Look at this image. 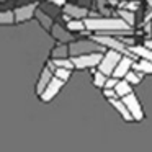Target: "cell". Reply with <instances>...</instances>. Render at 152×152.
<instances>
[{"label": "cell", "mask_w": 152, "mask_h": 152, "mask_svg": "<svg viewBox=\"0 0 152 152\" xmlns=\"http://www.w3.org/2000/svg\"><path fill=\"white\" fill-rule=\"evenodd\" d=\"M87 25V30L95 34H110V33H119L128 34L132 31V26L126 23L123 18H103V17H93V18H83Z\"/></svg>", "instance_id": "6da1fadb"}, {"label": "cell", "mask_w": 152, "mask_h": 152, "mask_svg": "<svg viewBox=\"0 0 152 152\" xmlns=\"http://www.w3.org/2000/svg\"><path fill=\"white\" fill-rule=\"evenodd\" d=\"M103 54L100 51H92V53H85V54H79V56H72V62L75 66V69L83 70V69H95L98 67V64L102 62Z\"/></svg>", "instance_id": "7a4b0ae2"}, {"label": "cell", "mask_w": 152, "mask_h": 152, "mask_svg": "<svg viewBox=\"0 0 152 152\" xmlns=\"http://www.w3.org/2000/svg\"><path fill=\"white\" fill-rule=\"evenodd\" d=\"M124 56L123 53H119V51L116 49H108L105 54H103V59L102 62L98 64V70H102L103 74H106V75H113V70L116 69V66H118V62L121 61V57Z\"/></svg>", "instance_id": "3957f363"}, {"label": "cell", "mask_w": 152, "mask_h": 152, "mask_svg": "<svg viewBox=\"0 0 152 152\" xmlns=\"http://www.w3.org/2000/svg\"><path fill=\"white\" fill-rule=\"evenodd\" d=\"M92 39L95 41L96 44H100V46H105V48H108V49H116V51H119V53H123L124 56L134 57L132 53L129 51V48H126L119 39H115V38H111L110 34H95Z\"/></svg>", "instance_id": "277c9868"}, {"label": "cell", "mask_w": 152, "mask_h": 152, "mask_svg": "<svg viewBox=\"0 0 152 152\" xmlns=\"http://www.w3.org/2000/svg\"><path fill=\"white\" fill-rule=\"evenodd\" d=\"M123 102L126 103V106H128V110L131 111V116L136 123H141L142 119H144V110H142V105H141V102H139V98L136 96L134 92L126 95V96H123Z\"/></svg>", "instance_id": "5b68a950"}, {"label": "cell", "mask_w": 152, "mask_h": 152, "mask_svg": "<svg viewBox=\"0 0 152 152\" xmlns=\"http://www.w3.org/2000/svg\"><path fill=\"white\" fill-rule=\"evenodd\" d=\"M64 83H66L64 80L57 79V77L54 75L53 79H51V82L48 83V87L44 88V92L39 95V100H41L43 103H49L51 100L54 98V96H57V93L61 92V88L64 87Z\"/></svg>", "instance_id": "8992f818"}, {"label": "cell", "mask_w": 152, "mask_h": 152, "mask_svg": "<svg viewBox=\"0 0 152 152\" xmlns=\"http://www.w3.org/2000/svg\"><path fill=\"white\" fill-rule=\"evenodd\" d=\"M36 10H38V2H31V4H26L23 7H18L17 10H13L17 23H25V21L31 20L36 15Z\"/></svg>", "instance_id": "52a82bcc"}, {"label": "cell", "mask_w": 152, "mask_h": 152, "mask_svg": "<svg viewBox=\"0 0 152 152\" xmlns=\"http://www.w3.org/2000/svg\"><path fill=\"white\" fill-rule=\"evenodd\" d=\"M53 77H54V69L49 66V64H46V66L43 67V70H41L39 79H38V83H36V93H38V96L44 92V88L48 87V83L51 82V79H53Z\"/></svg>", "instance_id": "ba28073f"}, {"label": "cell", "mask_w": 152, "mask_h": 152, "mask_svg": "<svg viewBox=\"0 0 152 152\" xmlns=\"http://www.w3.org/2000/svg\"><path fill=\"white\" fill-rule=\"evenodd\" d=\"M132 64H134V57L123 56L121 61L118 62V66H116V69L113 70V77H116V79H124L126 74L132 69Z\"/></svg>", "instance_id": "9c48e42d"}, {"label": "cell", "mask_w": 152, "mask_h": 152, "mask_svg": "<svg viewBox=\"0 0 152 152\" xmlns=\"http://www.w3.org/2000/svg\"><path fill=\"white\" fill-rule=\"evenodd\" d=\"M108 102L115 106V110L119 113V115H121V118L124 119L126 123H132V121H134V119H132V116H131V111L128 110V106H126L124 102H123V98L116 96V98H111V100H108Z\"/></svg>", "instance_id": "30bf717a"}, {"label": "cell", "mask_w": 152, "mask_h": 152, "mask_svg": "<svg viewBox=\"0 0 152 152\" xmlns=\"http://www.w3.org/2000/svg\"><path fill=\"white\" fill-rule=\"evenodd\" d=\"M129 51L132 53V56L137 59H145V61H152V49L147 48L145 44H131Z\"/></svg>", "instance_id": "8fae6325"}, {"label": "cell", "mask_w": 152, "mask_h": 152, "mask_svg": "<svg viewBox=\"0 0 152 152\" xmlns=\"http://www.w3.org/2000/svg\"><path fill=\"white\" fill-rule=\"evenodd\" d=\"M70 56H79V54L92 53V43L90 41H74L69 44Z\"/></svg>", "instance_id": "7c38bea8"}, {"label": "cell", "mask_w": 152, "mask_h": 152, "mask_svg": "<svg viewBox=\"0 0 152 152\" xmlns=\"http://www.w3.org/2000/svg\"><path fill=\"white\" fill-rule=\"evenodd\" d=\"M62 10H64V13L69 15L70 18H79V20H82V18L88 17V10H87V8L77 7V5H72V4H66L62 7Z\"/></svg>", "instance_id": "4fadbf2b"}, {"label": "cell", "mask_w": 152, "mask_h": 152, "mask_svg": "<svg viewBox=\"0 0 152 152\" xmlns=\"http://www.w3.org/2000/svg\"><path fill=\"white\" fill-rule=\"evenodd\" d=\"M51 34H53L54 39H57L59 43H70L72 41V36H70V31L69 30H64L61 25H53V28H51Z\"/></svg>", "instance_id": "5bb4252c"}, {"label": "cell", "mask_w": 152, "mask_h": 152, "mask_svg": "<svg viewBox=\"0 0 152 152\" xmlns=\"http://www.w3.org/2000/svg\"><path fill=\"white\" fill-rule=\"evenodd\" d=\"M115 90H116V95H118L119 98H123V96L132 93V85H131V83H129L126 79H119V82L116 83Z\"/></svg>", "instance_id": "9a60e30c"}, {"label": "cell", "mask_w": 152, "mask_h": 152, "mask_svg": "<svg viewBox=\"0 0 152 152\" xmlns=\"http://www.w3.org/2000/svg\"><path fill=\"white\" fill-rule=\"evenodd\" d=\"M67 30L70 33H83L87 30V25L85 20H79V18H74V20L67 21Z\"/></svg>", "instance_id": "2e32d148"}, {"label": "cell", "mask_w": 152, "mask_h": 152, "mask_svg": "<svg viewBox=\"0 0 152 152\" xmlns=\"http://www.w3.org/2000/svg\"><path fill=\"white\" fill-rule=\"evenodd\" d=\"M69 46L66 43H59L53 51H51V59H62V57H69Z\"/></svg>", "instance_id": "e0dca14e"}, {"label": "cell", "mask_w": 152, "mask_h": 152, "mask_svg": "<svg viewBox=\"0 0 152 152\" xmlns=\"http://www.w3.org/2000/svg\"><path fill=\"white\" fill-rule=\"evenodd\" d=\"M49 64L51 67H64V69H75V66H74L72 62V57H62V59H49Z\"/></svg>", "instance_id": "ac0fdd59"}, {"label": "cell", "mask_w": 152, "mask_h": 152, "mask_svg": "<svg viewBox=\"0 0 152 152\" xmlns=\"http://www.w3.org/2000/svg\"><path fill=\"white\" fill-rule=\"evenodd\" d=\"M132 69L137 70V72H142V74H149V75H152V61L139 59L137 62L134 61V64H132Z\"/></svg>", "instance_id": "d6986e66"}, {"label": "cell", "mask_w": 152, "mask_h": 152, "mask_svg": "<svg viewBox=\"0 0 152 152\" xmlns=\"http://www.w3.org/2000/svg\"><path fill=\"white\" fill-rule=\"evenodd\" d=\"M34 18H36L38 21H39V25L44 28V30H51L53 28V20H51V17L48 13H44L43 10H36V15H34Z\"/></svg>", "instance_id": "ffe728a7"}, {"label": "cell", "mask_w": 152, "mask_h": 152, "mask_svg": "<svg viewBox=\"0 0 152 152\" xmlns=\"http://www.w3.org/2000/svg\"><path fill=\"white\" fill-rule=\"evenodd\" d=\"M92 74H93V85L96 87V88H105V83H106V80H108V75L106 74H103L102 70H92Z\"/></svg>", "instance_id": "44dd1931"}, {"label": "cell", "mask_w": 152, "mask_h": 152, "mask_svg": "<svg viewBox=\"0 0 152 152\" xmlns=\"http://www.w3.org/2000/svg\"><path fill=\"white\" fill-rule=\"evenodd\" d=\"M13 23H17L15 12H12V10L0 12V25H13Z\"/></svg>", "instance_id": "7402d4cb"}, {"label": "cell", "mask_w": 152, "mask_h": 152, "mask_svg": "<svg viewBox=\"0 0 152 152\" xmlns=\"http://www.w3.org/2000/svg\"><path fill=\"white\" fill-rule=\"evenodd\" d=\"M142 75H144L142 72H137V70L131 69L128 74H126V77H124V79L128 80V82L131 83V85H137V83H141V80H142Z\"/></svg>", "instance_id": "603a6c76"}, {"label": "cell", "mask_w": 152, "mask_h": 152, "mask_svg": "<svg viewBox=\"0 0 152 152\" xmlns=\"http://www.w3.org/2000/svg\"><path fill=\"white\" fill-rule=\"evenodd\" d=\"M119 17H121L123 20L126 21V23H129L131 26H134V23H136V13H134L132 10L121 8V10H119Z\"/></svg>", "instance_id": "cb8c5ba5"}, {"label": "cell", "mask_w": 152, "mask_h": 152, "mask_svg": "<svg viewBox=\"0 0 152 152\" xmlns=\"http://www.w3.org/2000/svg\"><path fill=\"white\" fill-rule=\"evenodd\" d=\"M70 72H72L70 69H64V67H54V75H56L57 79L64 80V82H67V80L70 79Z\"/></svg>", "instance_id": "d4e9b609"}, {"label": "cell", "mask_w": 152, "mask_h": 152, "mask_svg": "<svg viewBox=\"0 0 152 152\" xmlns=\"http://www.w3.org/2000/svg\"><path fill=\"white\" fill-rule=\"evenodd\" d=\"M118 82H119V79H116V77L110 75V77H108V80H106V83H105V88H115Z\"/></svg>", "instance_id": "484cf974"}, {"label": "cell", "mask_w": 152, "mask_h": 152, "mask_svg": "<svg viewBox=\"0 0 152 152\" xmlns=\"http://www.w3.org/2000/svg\"><path fill=\"white\" fill-rule=\"evenodd\" d=\"M103 95L106 96L108 100H111V98H116V90L115 88H103Z\"/></svg>", "instance_id": "4316f807"}, {"label": "cell", "mask_w": 152, "mask_h": 152, "mask_svg": "<svg viewBox=\"0 0 152 152\" xmlns=\"http://www.w3.org/2000/svg\"><path fill=\"white\" fill-rule=\"evenodd\" d=\"M49 2H53V4L57 5V7H64V5L67 4V0H49Z\"/></svg>", "instance_id": "83f0119b"}, {"label": "cell", "mask_w": 152, "mask_h": 152, "mask_svg": "<svg viewBox=\"0 0 152 152\" xmlns=\"http://www.w3.org/2000/svg\"><path fill=\"white\" fill-rule=\"evenodd\" d=\"M145 46H147V48H151V49H152V38H151V39H147V41H145Z\"/></svg>", "instance_id": "f1b7e54d"}, {"label": "cell", "mask_w": 152, "mask_h": 152, "mask_svg": "<svg viewBox=\"0 0 152 152\" xmlns=\"http://www.w3.org/2000/svg\"><path fill=\"white\" fill-rule=\"evenodd\" d=\"M152 20V13H147L145 15V21H151Z\"/></svg>", "instance_id": "f546056e"}, {"label": "cell", "mask_w": 152, "mask_h": 152, "mask_svg": "<svg viewBox=\"0 0 152 152\" xmlns=\"http://www.w3.org/2000/svg\"><path fill=\"white\" fill-rule=\"evenodd\" d=\"M147 7L152 8V0H147Z\"/></svg>", "instance_id": "4dcf8cb0"}]
</instances>
